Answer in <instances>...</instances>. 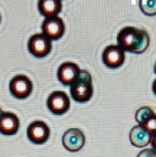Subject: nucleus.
I'll list each match as a JSON object with an SVG mask.
<instances>
[{
	"instance_id": "f257e3e1",
	"label": "nucleus",
	"mask_w": 156,
	"mask_h": 157,
	"mask_svg": "<svg viewBox=\"0 0 156 157\" xmlns=\"http://www.w3.org/2000/svg\"><path fill=\"white\" fill-rule=\"evenodd\" d=\"M118 45L124 52L139 55L147 50L150 44V38L145 30L142 29L125 26L117 35Z\"/></svg>"
},
{
	"instance_id": "f03ea898",
	"label": "nucleus",
	"mask_w": 156,
	"mask_h": 157,
	"mask_svg": "<svg viewBox=\"0 0 156 157\" xmlns=\"http://www.w3.org/2000/svg\"><path fill=\"white\" fill-rule=\"evenodd\" d=\"M70 95L73 101L85 103L91 99L93 94L92 77L86 70H80L79 76L70 85Z\"/></svg>"
},
{
	"instance_id": "2eb2a0df",
	"label": "nucleus",
	"mask_w": 156,
	"mask_h": 157,
	"mask_svg": "<svg viewBox=\"0 0 156 157\" xmlns=\"http://www.w3.org/2000/svg\"><path fill=\"white\" fill-rule=\"evenodd\" d=\"M139 7L142 12L148 16L156 15V0H139Z\"/></svg>"
},
{
	"instance_id": "6ab92c4d",
	"label": "nucleus",
	"mask_w": 156,
	"mask_h": 157,
	"mask_svg": "<svg viewBox=\"0 0 156 157\" xmlns=\"http://www.w3.org/2000/svg\"><path fill=\"white\" fill-rule=\"evenodd\" d=\"M154 74L156 75V61L155 63H154Z\"/></svg>"
},
{
	"instance_id": "f3484780",
	"label": "nucleus",
	"mask_w": 156,
	"mask_h": 157,
	"mask_svg": "<svg viewBox=\"0 0 156 157\" xmlns=\"http://www.w3.org/2000/svg\"><path fill=\"white\" fill-rule=\"evenodd\" d=\"M150 144H151V147H152L153 150H154V151H156V133L151 136V140Z\"/></svg>"
},
{
	"instance_id": "1a4fd4ad",
	"label": "nucleus",
	"mask_w": 156,
	"mask_h": 157,
	"mask_svg": "<svg viewBox=\"0 0 156 157\" xmlns=\"http://www.w3.org/2000/svg\"><path fill=\"white\" fill-rule=\"evenodd\" d=\"M85 140L84 133L77 128L69 129L62 137L63 146L70 152H77L81 150L85 144Z\"/></svg>"
},
{
	"instance_id": "dca6fc26",
	"label": "nucleus",
	"mask_w": 156,
	"mask_h": 157,
	"mask_svg": "<svg viewBox=\"0 0 156 157\" xmlns=\"http://www.w3.org/2000/svg\"><path fill=\"white\" fill-rule=\"evenodd\" d=\"M137 157H156V151L153 149H145L142 150Z\"/></svg>"
},
{
	"instance_id": "4468645a",
	"label": "nucleus",
	"mask_w": 156,
	"mask_h": 157,
	"mask_svg": "<svg viewBox=\"0 0 156 157\" xmlns=\"http://www.w3.org/2000/svg\"><path fill=\"white\" fill-rule=\"evenodd\" d=\"M38 8L45 18L57 16L61 12L62 2L61 0H38Z\"/></svg>"
},
{
	"instance_id": "0eeeda50",
	"label": "nucleus",
	"mask_w": 156,
	"mask_h": 157,
	"mask_svg": "<svg viewBox=\"0 0 156 157\" xmlns=\"http://www.w3.org/2000/svg\"><path fill=\"white\" fill-rule=\"evenodd\" d=\"M50 134V128L44 121H33L27 128V136L28 140L32 143L38 145L47 142Z\"/></svg>"
},
{
	"instance_id": "a211bd4d",
	"label": "nucleus",
	"mask_w": 156,
	"mask_h": 157,
	"mask_svg": "<svg viewBox=\"0 0 156 157\" xmlns=\"http://www.w3.org/2000/svg\"><path fill=\"white\" fill-rule=\"evenodd\" d=\"M151 88H152L153 93L154 94V95L156 96V79L153 81L152 86H151Z\"/></svg>"
},
{
	"instance_id": "9b49d317",
	"label": "nucleus",
	"mask_w": 156,
	"mask_h": 157,
	"mask_svg": "<svg viewBox=\"0 0 156 157\" xmlns=\"http://www.w3.org/2000/svg\"><path fill=\"white\" fill-rule=\"evenodd\" d=\"M80 69L79 66L71 61H67L60 65L58 69V78L65 86H70L79 76Z\"/></svg>"
},
{
	"instance_id": "20e7f679",
	"label": "nucleus",
	"mask_w": 156,
	"mask_h": 157,
	"mask_svg": "<svg viewBox=\"0 0 156 157\" xmlns=\"http://www.w3.org/2000/svg\"><path fill=\"white\" fill-rule=\"evenodd\" d=\"M32 90L33 84L26 75H15L9 82V91L17 99H25L32 94Z\"/></svg>"
},
{
	"instance_id": "ddd939ff",
	"label": "nucleus",
	"mask_w": 156,
	"mask_h": 157,
	"mask_svg": "<svg viewBox=\"0 0 156 157\" xmlns=\"http://www.w3.org/2000/svg\"><path fill=\"white\" fill-rule=\"evenodd\" d=\"M151 134L142 126H135L129 133V140L132 145L138 148L147 147L151 143Z\"/></svg>"
},
{
	"instance_id": "412c9836",
	"label": "nucleus",
	"mask_w": 156,
	"mask_h": 157,
	"mask_svg": "<svg viewBox=\"0 0 156 157\" xmlns=\"http://www.w3.org/2000/svg\"><path fill=\"white\" fill-rule=\"evenodd\" d=\"M0 22H1V15H0Z\"/></svg>"
},
{
	"instance_id": "6e6552de",
	"label": "nucleus",
	"mask_w": 156,
	"mask_h": 157,
	"mask_svg": "<svg viewBox=\"0 0 156 157\" xmlns=\"http://www.w3.org/2000/svg\"><path fill=\"white\" fill-rule=\"evenodd\" d=\"M125 52L119 45L111 44L105 48L102 54L103 64L109 68H118L125 61Z\"/></svg>"
},
{
	"instance_id": "9d476101",
	"label": "nucleus",
	"mask_w": 156,
	"mask_h": 157,
	"mask_svg": "<svg viewBox=\"0 0 156 157\" xmlns=\"http://www.w3.org/2000/svg\"><path fill=\"white\" fill-rule=\"evenodd\" d=\"M135 119L139 125L146 129L151 136L156 133V113L151 107L148 106L140 107L136 111Z\"/></svg>"
},
{
	"instance_id": "7ed1b4c3",
	"label": "nucleus",
	"mask_w": 156,
	"mask_h": 157,
	"mask_svg": "<svg viewBox=\"0 0 156 157\" xmlns=\"http://www.w3.org/2000/svg\"><path fill=\"white\" fill-rule=\"evenodd\" d=\"M52 48L51 40L43 33L32 35L28 41V49L33 56L44 58L50 52Z\"/></svg>"
},
{
	"instance_id": "f8f14e48",
	"label": "nucleus",
	"mask_w": 156,
	"mask_h": 157,
	"mask_svg": "<svg viewBox=\"0 0 156 157\" xmlns=\"http://www.w3.org/2000/svg\"><path fill=\"white\" fill-rule=\"evenodd\" d=\"M20 127L19 119L12 112H2L0 117V133L6 136L14 135Z\"/></svg>"
},
{
	"instance_id": "aec40b11",
	"label": "nucleus",
	"mask_w": 156,
	"mask_h": 157,
	"mask_svg": "<svg viewBox=\"0 0 156 157\" xmlns=\"http://www.w3.org/2000/svg\"><path fill=\"white\" fill-rule=\"evenodd\" d=\"M2 109L0 108V117H1V115H2Z\"/></svg>"
},
{
	"instance_id": "39448f33",
	"label": "nucleus",
	"mask_w": 156,
	"mask_h": 157,
	"mask_svg": "<svg viewBox=\"0 0 156 157\" xmlns=\"http://www.w3.org/2000/svg\"><path fill=\"white\" fill-rule=\"evenodd\" d=\"M47 106L48 110L54 115H62L70 109V98L65 92L56 90L48 96Z\"/></svg>"
},
{
	"instance_id": "423d86ee",
	"label": "nucleus",
	"mask_w": 156,
	"mask_h": 157,
	"mask_svg": "<svg viewBox=\"0 0 156 157\" xmlns=\"http://www.w3.org/2000/svg\"><path fill=\"white\" fill-rule=\"evenodd\" d=\"M42 33L50 40H58L64 35L65 25L59 16L45 18L41 25Z\"/></svg>"
}]
</instances>
